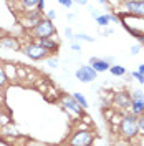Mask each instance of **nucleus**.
Returning a JSON list of instances; mask_svg holds the SVG:
<instances>
[{"instance_id":"3","label":"nucleus","mask_w":144,"mask_h":146,"mask_svg":"<svg viewBox=\"0 0 144 146\" xmlns=\"http://www.w3.org/2000/svg\"><path fill=\"white\" fill-rule=\"evenodd\" d=\"M94 133L91 129H76L68 139L70 146H93Z\"/></svg>"},{"instance_id":"17","label":"nucleus","mask_w":144,"mask_h":146,"mask_svg":"<svg viewBox=\"0 0 144 146\" xmlns=\"http://www.w3.org/2000/svg\"><path fill=\"white\" fill-rule=\"evenodd\" d=\"M22 7H25L27 12H33L38 7V0H23L22 2Z\"/></svg>"},{"instance_id":"25","label":"nucleus","mask_w":144,"mask_h":146,"mask_svg":"<svg viewBox=\"0 0 144 146\" xmlns=\"http://www.w3.org/2000/svg\"><path fill=\"white\" fill-rule=\"evenodd\" d=\"M141 48H143V45H141V43H136V45L131 46V53H133V55H137L139 52H141Z\"/></svg>"},{"instance_id":"27","label":"nucleus","mask_w":144,"mask_h":146,"mask_svg":"<svg viewBox=\"0 0 144 146\" xmlns=\"http://www.w3.org/2000/svg\"><path fill=\"white\" fill-rule=\"evenodd\" d=\"M58 3H60L61 7H66V9H70V7L73 5V2H71V0H60Z\"/></svg>"},{"instance_id":"32","label":"nucleus","mask_w":144,"mask_h":146,"mask_svg":"<svg viewBox=\"0 0 144 146\" xmlns=\"http://www.w3.org/2000/svg\"><path fill=\"white\" fill-rule=\"evenodd\" d=\"M141 145H143V146H144V136H143V143H141Z\"/></svg>"},{"instance_id":"29","label":"nucleus","mask_w":144,"mask_h":146,"mask_svg":"<svg viewBox=\"0 0 144 146\" xmlns=\"http://www.w3.org/2000/svg\"><path fill=\"white\" fill-rule=\"evenodd\" d=\"M65 35L68 36L70 40H73V35H75V33H73V30L70 27H66V28H65Z\"/></svg>"},{"instance_id":"22","label":"nucleus","mask_w":144,"mask_h":146,"mask_svg":"<svg viewBox=\"0 0 144 146\" xmlns=\"http://www.w3.org/2000/svg\"><path fill=\"white\" fill-rule=\"evenodd\" d=\"M137 128H139V135L144 136V113L141 116H137Z\"/></svg>"},{"instance_id":"33","label":"nucleus","mask_w":144,"mask_h":146,"mask_svg":"<svg viewBox=\"0 0 144 146\" xmlns=\"http://www.w3.org/2000/svg\"><path fill=\"white\" fill-rule=\"evenodd\" d=\"M65 146H70V145H65Z\"/></svg>"},{"instance_id":"4","label":"nucleus","mask_w":144,"mask_h":146,"mask_svg":"<svg viewBox=\"0 0 144 146\" xmlns=\"http://www.w3.org/2000/svg\"><path fill=\"white\" fill-rule=\"evenodd\" d=\"M22 52H23V55H27L30 60H35V62L46 60L48 55H50L45 48H42L36 42H30V43H27L25 46H22Z\"/></svg>"},{"instance_id":"11","label":"nucleus","mask_w":144,"mask_h":146,"mask_svg":"<svg viewBox=\"0 0 144 146\" xmlns=\"http://www.w3.org/2000/svg\"><path fill=\"white\" fill-rule=\"evenodd\" d=\"M90 66L96 73H103V72H109V66H111V65H109L108 60H103V58H98V56H91Z\"/></svg>"},{"instance_id":"21","label":"nucleus","mask_w":144,"mask_h":146,"mask_svg":"<svg viewBox=\"0 0 144 146\" xmlns=\"http://www.w3.org/2000/svg\"><path fill=\"white\" fill-rule=\"evenodd\" d=\"M131 98L133 100H139V101H144V93L141 90H134L131 93Z\"/></svg>"},{"instance_id":"14","label":"nucleus","mask_w":144,"mask_h":146,"mask_svg":"<svg viewBox=\"0 0 144 146\" xmlns=\"http://www.w3.org/2000/svg\"><path fill=\"white\" fill-rule=\"evenodd\" d=\"M71 96H73V100L76 101V103H78V105H80V106H81L83 110L88 108V100L85 98V95H83V93H78V91H75Z\"/></svg>"},{"instance_id":"5","label":"nucleus","mask_w":144,"mask_h":146,"mask_svg":"<svg viewBox=\"0 0 144 146\" xmlns=\"http://www.w3.org/2000/svg\"><path fill=\"white\" fill-rule=\"evenodd\" d=\"M127 15L144 18V0H126L121 3Z\"/></svg>"},{"instance_id":"31","label":"nucleus","mask_w":144,"mask_h":146,"mask_svg":"<svg viewBox=\"0 0 144 146\" xmlns=\"http://www.w3.org/2000/svg\"><path fill=\"white\" fill-rule=\"evenodd\" d=\"M137 72H139V73H141V75L144 76V63H141V65H139V68H137Z\"/></svg>"},{"instance_id":"16","label":"nucleus","mask_w":144,"mask_h":146,"mask_svg":"<svg viewBox=\"0 0 144 146\" xmlns=\"http://www.w3.org/2000/svg\"><path fill=\"white\" fill-rule=\"evenodd\" d=\"M109 72H111V75H114V76H123V75H126V68L123 65H111L109 66Z\"/></svg>"},{"instance_id":"13","label":"nucleus","mask_w":144,"mask_h":146,"mask_svg":"<svg viewBox=\"0 0 144 146\" xmlns=\"http://www.w3.org/2000/svg\"><path fill=\"white\" fill-rule=\"evenodd\" d=\"M129 113L134 115L136 118L141 116L144 113V101H139V100H133L131 101V106H129Z\"/></svg>"},{"instance_id":"15","label":"nucleus","mask_w":144,"mask_h":146,"mask_svg":"<svg viewBox=\"0 0 144 146\" xmlns=\"http://www.w3.org/2000/svg\"><path fill=\"white\" fill-rule=\"evenodd\" d=\"M94 20H96V23H98L99 27H108L109 23H111V15L109 13H103V15H98Z\"/></svg>"},{"instance_id":"28","label":"nucleus","mask_w":144,"mask_h":146,"mask_svg":"<svg viewBox=\"0 0 144 146\" xmlns=\"http://www.w3.org/2000/svg\"><path fill=\"white\" fill-rule=\"evenodd\" d=\"M45 7H46V2H45V0H38V7H36V10H38V12H43V10H45Z\"/></svg>"},{"instance_id":"24","label":"nucleus","mask_w":144,"mask_h":146,"mask_svg":"<svg viewBox=\"0 0 144 146\" xmlns=\"http://www.w3.org/2000/svg\"><path fill=\"white\" fill-rule=\"evenodd\" d=\"M131 76H133V78H136V80L141 83V85H144V76L139 72H133V73H131Z\"/></svg>"},{"instance_id":"12","label":"nucleus","mask_w":144,"mask_h":146,"mask_svg":"<svg viewBox=\"0 0 144 146\" xmlns=\"http://www.w3.org/2000/svg\"><path fill=\"white\" fill-rule=\"evenodd\" d=\"M42 12H38V10H33V12H27V17L23 18L22 22H23V27H27V28H32L35 27L36 23L42 20Z\"/></svg>"},{"instance_id":"7","label":"nucleus","mask_w":144,"mask_h":146,"mask_svg":"<svg viewBox=\"0 0 144 146\" xmlns=\"http://www.w3.org/2000/svg\"><path fill=\"white\" fill-rule=\"evenodd\" d=\"M61 105H63V108L66 110L68 113H71V115H76V116H81V115H83V108L73 100L71 95H63V96H61Z\"/></svg>"},{"instance_id":"1","label":"nucleus","mask_w":144,"mask_h":146,"mask_svg":"<svg viewBox=\"0 0 144 146\" xmlns=\"http://www.w3.org/2000/svg\"><path fill=\"white\" fill-rule=\"evenodd\" d=\"M119 135L124 139H134L139 136V128H137V118L134 115L127 113L119 121Z\"/></svg>"},{"instance_id":"20","label":"nucleus","mask_w":144,"mask_h":146,"mask_svg":"<svg viewBox=\"0 0 144 146\" xmlns=\"http://www.w3.org/2000/svg\"><path fill=\"white\" fill-rule=\"evenodd\" d=\"M7 83H9V78L5 75V68H3V65L0 63V88H3Z\"/></svg>"},{"instance_id":"19","label":"nucleus","mask_w":144,"mask_h":146,"mask_svg":"<svg viewBox=\"0 0 144 146\" xmlns=\"http://www.w3.org/2000/svg\"><path fill=\"white\" fill-rule=\"evenodd\" d=\"M2 129H3V131H2V135H3V136H7V138H17L18 136V133H17V129H15V128L12 129V128H9V126H2Z\"/></svg>"},{"instance_id":"23","label":"nucleus","mask_w":144,"mask_h":146,"mask_svg":"<svg viewBox=\"0 0 144 146\" xmlns=\"http://www.w3.org/2000/svg\"><path fill=\"white\" fill-rule=\"evenodd\" d=\"M45 18H48V20H52V22H53L55 18H56V12H55L53 9L46 10V12H45Z\"/></svg>"},{"instance_id":"9","label":"nucleus","mask_w":144,"mask_h":146,"mask_svg":"<svg viewBox=\"0 0 144 146\" xmlns=\"http://www.w3.org/2000/svg\"><path fill=\"white\" fill-rule=\"evenodd\" d=\"M0 46L3 48H9V50H22V43L17 36L13 35H5V36H0Z\"/></svg>"},{"instance_id":"6","label":"nucleus","mask_w":144,"mask_h":146,"mask_svg":"<svg viewBox=\"0 0 144 146\" xmlns=\"http://www.w3.org/2000/svg\"><path fill=\"white\" fill-rule=\"evenodd\" d=\"M75 78L81 83H91L98 78V73L94 72L90 65H83V66H80V68L75 72Z\"/></svg>"},{"instance_id":"18","label":"nucleus","mask_w":144,"mask_h":146,"mask_svg":"<svg viewBox=\"0 0 144 146\" xmlns=\"http://www.w3.org/2000/svg\"><path fill=\"white\" fill-rule=\"evenodd\" d=\"M73 40H75V42H76V40H78V42H81V40H83V42H94V38H93V36H90V35H86V33H75V35H73ZM71 40V42H73Z\"/></svg>"},{"instance_id":"8","label":"nucleus","mask_w":144,"mask_h":146,"mask_svg":"<svg viewBox=\"0 0 144 146\" xmlns=\"http://www.w3.org/2000/svg\"><path fill=\"white\" fill-rule=\"evenodd\" d=\"M131 101H133V98H131L129 91H118L114 95V105L121 110H129Z\"/></svg>"},{"instance_id":"2","label":"nucleus","mask_w":144,"mask_h":146,"mask_svg":"<svg viewBox=\"0 0 144 146\" xmlns=\"http://www.w3.org/2000/svg\"><path fill=\"white\" fill-rule=\"evenodd\" d=\"M30 33H32V36L36 38V40H42V38H52V36H55V33H56V28H55V25H53L52 20H48V18L43 17L35 27L30 30Z\"/></svg>"},{"instance_id":"30","label":"nucleus","mask_w":144,"mask_h":146,"mask_svg":"<svg viewBox=\"0 0 144 146\" xmlns=\"http://www.w3.org/2000/svg\"><path fill=\"white\" fill-rule=\"evenodd\" d=\"M71 50H75V52H80L81 45L78 43V42H75V40H73V42H71Z\"/></svg>"},{"instance_id":"10","label":"nucleus","mask_w":144,"mask_h":146,"mask_svg":"<svg viewBox=\"0 0 144 146\" xmlns=\"http://www.w3.org/2000/svg\"><path fill=\"white\" fill-rule=\"evenodd\" d=\"M36 43L42 46V48H45L48 53H55V52H58L60 50V42L52 36V38H42V40H36Z\"/></svg>"},{"instance_id":"26","label":"nucleus","mask_w":144,"mask_h":146,"mask_svg":"<svg viewBox=\"0 0 144 146\" xmlns=\"http://www.w3.org/2000/svg\"><path fill=\"white\" fill-rule=\"evenodd\" d=\"M48 66H50V68H56V66H58V58H56V56H55V58H50V60H48Z\"/></svg>"}]
</instances>
